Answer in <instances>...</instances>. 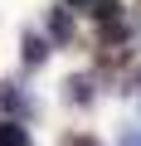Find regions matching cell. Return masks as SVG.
Listing matches in <instances>:
<instances>
[{
  "label": "cell",
  "instance_id": "9c48e42d",
  "mask_svg": "<svg viewBox=\"0 0 141 146\" xmlns=\"http://www.w3.org/2000/svg\"><path fill=\"white\" fill-rule=\"evenodd\" d=\"M131 93H141V73H131Z\"/></svg>",
  "mask_w": 141,
  "mask_h": 146
},
{
  "label": "cell",
  "instance_id": "5b68a950",
  "mask_svg": "<svg viewBox=\"0 0 141 146\" xmlns=\"http://www.w3.org/2000/svg\"><path fill=\"white\" fill-rule=\"evenodd\" d=\"M0 146H29V127H24V122H10V117H0Z\"/></svg>",
  "mask_w": 141,
  "mask_h": 146
},
{
  "label": "cell",
  "instance_id": "7a4b0ae2",
  "mask_svg": "<svg viewBox=\"0 0 141 146\" xmlns=\"http://www.w3.org/2000/svg\"><path fill=\"white\" fill-rule=\"evenodd\" d=\"M49 39L54 44H73L78 39V25H73V10H68V5L63 10H49Z\"/></svg>",
  "mask_w": 141,
  "mask_h": 146
},
{
  "label": "cell",
  "instance_id": "277c9868",
  "mask_svg": "<svg viewBox=\"0 0 141 146\" xmlns=\"http://www.w3.org/2000/svg\"><path fill=\"white\" fill-rule=\"evenodd\" d=\"M63 98L73 102V107H93V98H97L93 93V78H88V73H73V78L63 83Z\"/></svg>",
  "mask_w": 141,
  "mask_h": 146
},
{
  "label": "cell",
  "instance_id": "52a82bcc",
  "mask_svg": "<svg viewBox=\"0 0 141 146\" xmlns=\"http://www.w3.org/2000/svg\"><path fill=\"white\" fill-rule=\"evenodd\" d=\"M63 146H97V141H93V136H83V131H78V136H63Z\"/></svg>",
  "mask_w": 141,
  "mask_h": 146
},
{
  "label": "cell",
  "instance_id": "ba28073f",
  "mask_svg": "<svg viewBox=\"0 0 141 146\" xmlns=\"http://www.w3.org/2000/svg\"><path fill=\"white\" fill-rule=\"evenodd\" d=\"M63 5H68V10H88L93 0H63Z\"/></svg>",
  "mask_w": 141,
  "mask_h": 146
},
{
  "label": "cell",
  "instance_id": "30bf717a",
  "mask_svg": "<svg viewBox=\"0 0 141 146\" xmlns=\"http://www.w3.org/2000/svg\"><path fill=\"white\" fill-rule=\"evenodd\" d=\"M136 10H141V5H136Z\"/></svg>",
  "mask_w": 141,
  "mask_h": 146
},
{
  "label": "cell",
  "instance_id": "6da1fadb",
  "mask_svg": "<svg viewBox=\"0 0 141 146\" xmlns=\"http://www.w3.org/2000/svg\"><path fill=\"white\" fill-rule=\"evenodd\" d=\"M0 117H10V122H29V117H34V98H29L20 83H0Z\"/></svg>",
  "mask_w": 141,
  "mask_h": 146
},
{
  "label": "cell",
  "instance_id": "8992f818",
  "mask_svg": "<svg viewBox=\"0 0 141 146\" xmlns=\"http://www.w3.org/2000/svg\"><path fill=\"white\" fill-rule=\"evenodd\" d=\"M117 146H141V127H136V122L122 127V141H117Z\"/></svg>",
  "mask_w": 141,
  "mask_h": 146
},
{
  "label": "cell",
  "instance_id": "3957f363",
  "mask_svg": "<svg viewBox=\"0 0 141 146\" xmlns=\"http://www.w3.org/2000/svg\"><path fill=\"white\" fill-rule=\"evenodd\" d=\"M20 58H24V68H44V58H49V39L44 34H34V29H24L20 34Z\"/></svg>",
  "mask_w": 141,
  "mask_h": 146
}]
</instances>
